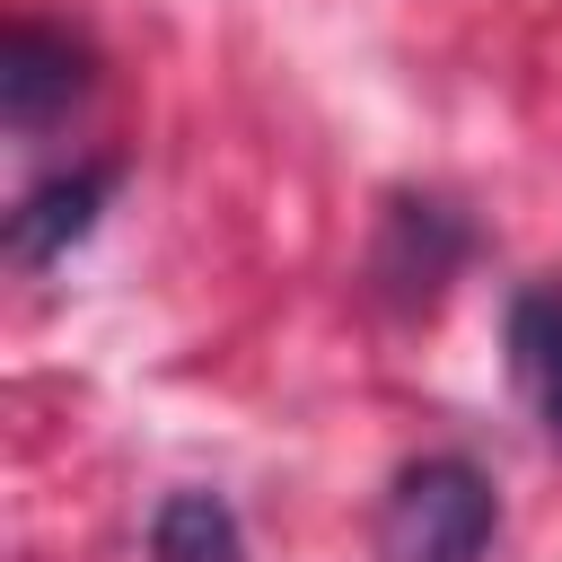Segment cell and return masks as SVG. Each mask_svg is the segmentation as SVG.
<instances>
[{"label": "cell", "instance_id": "cell-1", "mask_svg": "<svg viewBox=\"0 0 562 562\" xmlns=\"http://www.w3.org/2000/svg\"><path fill=\"white\" fill-rule=\"evenodd\" d=\"M501 536V492L474 457L439 448L395 465L386 501H378V553L386 562H492Z\"/></svg>", "mask_w": 562, "mask_h": 562}, {"label": "cell", "instance_id": "cell-2", "mask_svg": "<svg viewBox=\"0 0 562 562\" xmlns=\"http://www.w3.org/2000/svg\"><path fill=\"white\" fill-rule=\"evenodd\" d=\"M465 263H474V220L457 202H439V193H386L378 237H369V290L395 316H430Z\"/></svg>", "mask_w": 562, "mask_h": 562}, {"label": "cell", "instance_id": "cell-3", "mask_svg": "<svg viewBox=\"0 0 562 562\" xmlns=\"http://www.w3.org/2000/svg\"><path fill=\"white\" fill-rule=\"evenodd\" d=\"M88 88H97V61H88V44H79V35L35 26V18L0 35V123H9L18 140L53 132Z\"/></svg>", "mask_w": 562, "mask_h": 562}, {"label": "cell", "instance_id": "cell-4", "mask_svg": "<svg viewBox=\"0 0 562 562\" xmlns=\"http://www.w3.org/2000/svg\"><path fill=\"white\" fill-rule=\"evenodd\" d=\"M114 184H123V158H88V167H61V176L26 184L18 211H9V255H18V263H53V255H70V246L97 228V211H105Z\"/></svg>", "mask_w": 562, "mask_h": 562}, {"label": "cell", "instance_id": "cell-5", "mask_svg": "<svg viewBox=\"0 0 562 562\" xmlns=\"http://www.w3.org/2000/svg\"><path fill=\"white\" fill-rule=\"evenodd\" d=\"M509 378L536 404L544 439L562 448V281H536L509 299Z\"/></svg>", "mask_w": 562, "mask_h": 562}, {"label": "cell", "instance_id": "cell-6", "mask_svg": "<svg viewBox=\"0 0 562 562\" xmlns=\"http://www.w3.org/2000/svg\"><path fill=\"white\" fill-rule=\"evenodd\" d=\"M149 562H246V527L220 492H167L149 509Z\"/></svg>", "mask_w": 562, "mask_h": 562}]
</instances>
